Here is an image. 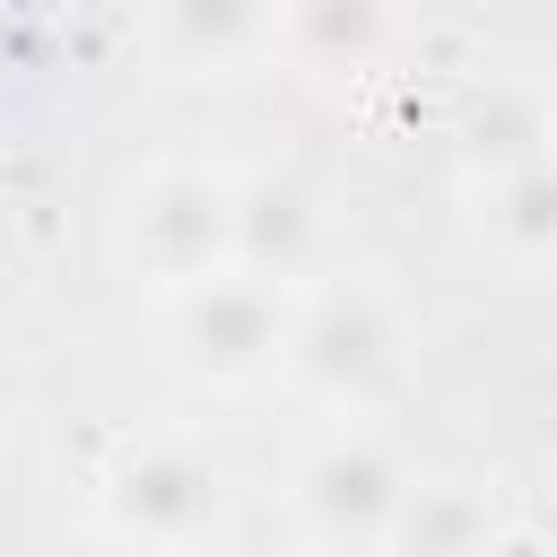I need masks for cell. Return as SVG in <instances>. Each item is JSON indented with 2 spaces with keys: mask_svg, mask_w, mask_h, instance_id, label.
<instances>
[{
  "mask_svg": "<svg viewBox=\"0 0 557 557\" xmlns=\"http://www.w3.org/2000/svg\"><path fill=\"white\" fill-rule=\"evenodd\" d=\"M418 487V461L400 453L392 426L357 418V426H322L296 470H287V522L322 548V557H374L400 522Z\"/></svg>",
  "mask_w": 557,
  "mask_h": 557,
  "instance_id": "cell-3",
  "label": "cell"
},
{
  "mask_svg": "<svg viewBox=\"0 0 557 557\" xmlns=\"http://www.w3.org/2000/svg\"><path fill=\"white\" fill-rule=\"evenodd\" d=\"M487 252L513 278H548L557 270V174H548V157L487 174Z\"/></svg>",
  "mask_w": 557,
  "mask_h": 557,
  "instance_id": "cell-10",
  "label": "cell"
},
{
  "mask_svg": "<svg viewBox=\"0 0 557 557\" xmlns=\"http://www.w3.org/2000/svg\"><path fill=\"white\" fill-rule=\"evenodd\" d=\"M70 557H157V548H131V540H113V531H87Z\"/></svg>",
  "mask_w": 557,
  "mask_h": 557,
  "instance_id": "cell-13",
  "label": "cell"
},
{
  "mask_svg": "<svg viewBox=\"0 0 557 557\" xmlns=\"http://www.w3.org/2000/svg\"><path fill=\"white\" fill-rule=\"evenodd\" d=\"M400 44H409V17L383 9V0H287L278 35H270V52L296 61L305 78H322V87L374 78Z\"/></svg>",
  "mask_w": 557,
  "mask_h": 557,
  "instance_id": "cell-7",
  "label": "cell"
},
{
  "mask_svg": "<svg viewBox=\"0 0 557 557\" xmlns=\"http://www.w3.org/2000/svg\"><path fill=\"white\" fill-rule=\"evenodd\" d=\"M278 383L313 409H331V426L374 418L400 383H409V322L400 296L383 278H305L296 313H287V348H278Z\"/></svg>",
  "mask_w": 557,
  "mask_h": 557,
  "instance_id": "cell-1",
  "label": "cell"
},
{
  "mask_svg": "<svg viewBox=\"0 0 557 557\" xmlns=\"http://www.w3.org/2000/svg\"><path fill=\"white\" fill-rule=\"evenodd\" d=\"M496 522H505L496 487H479V479H418L400 522H392V540L374 557H479V540Z\"/></svg>",
  "mask_w": 557,
  "mask_h": 557,
  "instance_id": "cell-9",
  "label": "cell"
},
{
  "mask_svg": "<svg viewBox=\"0 0 557 557\" xmlns=\"http://www.w3.org/2000/svg\"><path fill=\"white\" fill-rule=\"evenodd\" d=\"M470 148L487 157V174L548 157V96L531 78H487V104L470 113Z\"/></svg>",
  "mask_w": 557,
  "mask_h": 557,
  "instance_id": "cell-11",
  "label": "cell"
},
{
  "mask_svg": "<svg viewBox=\"0 0 557 557\" xmlns=\"http://www.w3.org/2000/svg\"><path fill=\"white\" fill-rule=\"evenodd\" d=\"M287 313H296V287H270L252 270H218L200 287L157 296V348L200 392H252V383H278Z\"/></svg>",
  "mask_w": 557,
  "mask_h": 557,
  "instance_id": "cell-5",
  "label": "cell"
},
{
  "mask_svg": "<svg viewBox=\"0 0 557 557\" xmlns=\"http://www.w3.org/2000/svg\"><path fill=\"white\" fill-rule=\"evenodd\" d=\"M235 522V487L226 470L183 444V435H131L113 444V461L96 470V531L157 548V557H200L218 548Z\"/></svg>",
  "mask_w": 557,
  "mask_h": 557,
  "instance_id": "cell-4",
  "label": "cell"
},
{
  "mask_svg": "<svg viewBox=\"0 0 557 557\" xmlns=\"http://www.w3.org/2000/svg\"><path fill=\"white\" fill-rule=\"evenodd\" d=\"M148 35L174 70H244V61L270 52L278 9L270 0H165L148 17Z\"/></svg>",
  "mask_w": 557,
  "mask_h": 557,
  "instance_id": "cell-8",
  "label": "cell"
},
{
  "mask_svg": "<svg viewBox=\"0 0 557 557\" xmlns=\"http://www.w3.org/2000/svg\"><path fill=\"white\" fill-rule=\"evenodd\" d=\"M113 261L148 296H174V287L235 270V165H218V157L139 165L113 209Z\"/></svg>",
  "mask_w": 557,
  "mask_h": 557,
  "instance_id": "cell-2",
  "label": "cell"
},
{
  "mask_svg": "<svg viewBox=\"0 0 557 557\" xmlns=\"http://www.w3.org/2000/svg\"><path fill=\"white\" fill-rule=\"evenodd\" d=\"M322 191L305 174H278V165H252L235 174V270L270 278V287H305L313 261H322Z\"/></svg>",
  "mask_w": 557,
  "mask_h": 557,
  "instance_id": "cell-6",
  "label": "cell"
},
{
  "mask_svg": "<svg viewBox=\"0 0 557 557\" xmlns=\"http://www.w3.org/2000/svg\"><path fill=\"white\" fill-rule=\"evenodd\" d=\"M479 557H548V531H540V522H522V513H505V522L479 540Z\"/></svg>",
  "mask_w": 557,
  "mask_h": 557,
  "instance_id": "cell-12",
  "label": "cell"
}]
</instances>
